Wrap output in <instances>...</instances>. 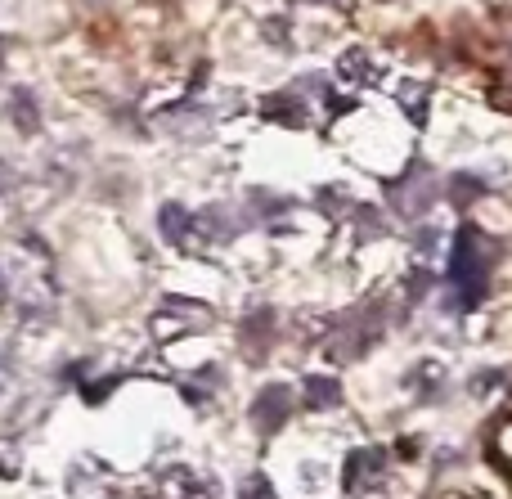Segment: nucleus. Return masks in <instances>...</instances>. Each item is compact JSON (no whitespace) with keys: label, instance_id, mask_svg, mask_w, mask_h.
<instances>
[{"label":"nucleus","instance_id":"10","mask_svg":"<svg viewBox=\"0 0 512 499\" xmlns=\"http://www.w3.org/2000/svg\"><path fill=\"white\" fill-rule=\"evenodd\" d=\"M490 455H495V464L504 468V473H512V423L504 428V437L495 441V450H490Z\"/></svg>","mask_w":512,"mask_h":499},{"label":"nucleus","instance_id":"3","mask_svg":"<svg viewBox=\"0 0 512 499\" xmlns=\"http://www.w3.org/2000/svg\"><path fill=\"white\" fill-rule=\"evenodd\" d=\"M382 473H387V450H378V446L355 450V455L346 459V491H360V482L373 486Z\"/></svg>","mask_w":512,"mask_h":499},{"label":"nucleus","instance_id":"11","mask_svg":"<svg viewBox=\"0 0 512 499\" xmlns=\"http://www.w3.org/2000/svg\"><path fill=\"white\" fill-rule=\"evenodd\" d=\"M243 499H274V491H270V482L256 473V477H248V482H243Z\"/></svg>","mask_w":512,"mask_h":499},{"label":"nucleus","instance_id":"9","mask_svg":"<svg viewBox=\"0 0 512 499\" xmlns=\"http://www.w3.org/2000/svg\"><path fill=\"white\" fill-rule=\"evenodd\" d=\"M342 72H346V77H351V81H360V77L369 81L378 68H373V59H369V54H364V50H351V54H346V59H342Z\"/></svg>","mask_w":512,"mask_h":499},{"label":"nucleus","instance_id":"1","mask_svg":"<svg viewBox=\"0 0 512 499\" xmlns=\"http://www.w3.org/2000/svg\"><path fill=\"white\" fill-rule=\"evenodd\" d=\"M490 239L472 225L459 230V243H454V257H450V288H454V306L459 311H472L486 293V275H490Z\"/></svg>","mask_w":512,"mask_h":499},{"label":"nucleus","instance_id":"4","mask_svg":"<svg viewBox=\"0 0 512 499\" xmlns=\"http://www.w3.org/2000/svg\"><path fill=\"white\" fill-rule=\"evenodd\" d=\"M158 230H162V239H167V243L185 248V234H189L185 207H180V203H167V207H162V212H158Z\"/></svg>","mask_w":512,"mask_h":499},{"label":"nucleus","instance_id":"6","mask_svg":"<svg viewBox=\"0 0 512 499\" xmlns=\"http://www.w3.org/2000/svg\"><path fill=\"white\" fill-rule=\"evenodd\" d=\"M198 230H203V234H207V239H212V243H216V234H221V239H230V234H234V230H239V225H234V221H230V216H225V212H221V207H207V212H203V216H198Z\"/></svg>","mask_w":512,"mask_h":499},{"label":"nucleus","instance_id":"5","mask_svg":"<svg viewBox=\"0 0 512 499\" xmlns=\"http://www.w3.org/2000/svg\"><path fill=\"white\" fill-rule=\"evenodd\" d=\"M342 401V387L337 378H306V405L310 410H328V405Z\"/></svg>","mask_w":512,"mask_h":499},{"label":"nucleus","instance_id":"7","mask_svg":"<svg viewBox=\"0 0 512 499\" xmlns=\"http://www.w3.org/2000/svg\"><path fill=\"white\" fill-rule=\"evenodd\" d=\"M396 99L405 104V113L414 117V122H427V104H423V99H427V86H414V81H405V86L396 90Z\"/></svg>","mask_w":512,"mask_h":499},{"label":"nucleus","instance_id":"2","mask_svg":"<svg viewBox=\"0 0 512 499\" xmlns=\"http://www.w3.org/2000/svg\"><path fill=\"white\" fill-rule=\"evenodd\" d=\"M288 414H292V392L283 383H270L261 396L252 401V423L261 432H274L279 423H288Z\"/></svg>","mask_w":512,"mask_h":499},{"label":"nucleus","instance_id":"8","mask_svg":"<svg viewBox=\"0 0 512 499\" xmlns=\"http://www.w3.org/2000/svg\"><path fill=\"white\" fill-rule=\"evenodd\" d=\"M167 491H171L167 499H207V491H203V486H198L189 473H171V477H167Z\"/></svg>","mask_w":512,"mask_h":499},{"label":"nucleus","instance_id":"12","mask_svg":"<svg viewBox=\"0 0 512 499\" xmlns=\"http://www.w3.org/2000/svg\"><path fill=\"white\" fill-rule=\"evenodd\" d=\"M468 194H481V180L459 176V180H454V198H468Z\"/></svg>","mask_w":512,"mask_h":499}]
</instances>
